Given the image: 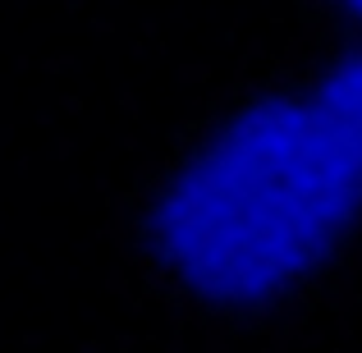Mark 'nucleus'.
<instances>
[{
  "mask_svg": "<svg viewBox=\"0 0 362 353\" xmlns=\"http://www.w3.org/2000/svg\"><path fill=\"white\" fill-rule=\"evenodd\" d=\"M317 92L326 97V106L335 110V120L349 129V138L362 151V51H349L335 64H326L317 79Z\"/></svg>",
  "mask_w": 362,
  "mask_h": 353,
  "instance_id": "obj_2",
  "label": "nucleus"
},
{
  "mask_svg": "<svg viewBox=\"0 0 362 353\" xmlns=\"http://www.w3.org/2000/svg\"><path fill=\"white\" fill-rule=\"evenodd\" d=\"M358 221L362 151L312 83L252 101L175 170L151 248L193 299L262 308L312 280Z\"/></svg>",
  "mask_w": 362,
  "mask_h": 353,
  "instance_id": "obj_1",
  "label": "nucleus"
},
{
  "mask_svg": "<svg viewBox=\"0 0 362 353\" xmlns=\"http://www.w3.org/2000/svg\"><path fill=\"white\" fill-rule=\"evenodd\" d=\"M335 5H344V9H349V14H354V18H358V23H362V0H335Z\"/></svg>",
  "mask_w": 362,
  "mask_h": 353,
  "instance_id": "obj_3",
  "label": "nucleus"
}]
</instances>
